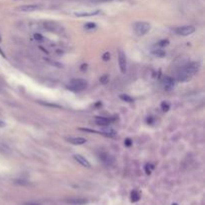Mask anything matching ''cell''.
Listing matches in <instances>:
<instances>
[{
  "mask_svg": "<svg viewBox=\"0 0 205 205\" xmlns=\"http://www.w3.org/2000/svg\"><path fill=\"white\" fill-rule=\"evenodd\" d=\"M199 69V63L196 61H192L188 63L187 65H185L183 68H181V70L178 72L177 79L178 81L185 82L190 80L191 77L194 75Z\"/></svg>",
  "mask_w": 205,
  "mask_h": 205,
  "instance_id": "cell-1",
  "label": "cell"
},
{
  "mask_svg": "<svg viewBox=\"0 0 205 205\" xmlns=\"http://www.w3.org/2000/svg\"><path fill=\"white\" fill-rule=\"evenodd\" d=\"M87 85H88V83H87V81H85L84 79L76 78V79H72L69 82V84L67 85V88L72 91H75V92H78V91H82L86 89Z\"/></svg>",
  "mask_w": 205,
  "mask_h": 205,
  "instance_id": "cell-2",
  "label": "cell"
},
{
  "mask_svg": "<svg viewBox=\"0 0 205 205\" xmlns=\"http://www.w3.org/2000/svg\"><path fill=\"white\" fill-rule=\"evenodd\" d=\"M150 30V24L147 23V22H137L134 25V31L137 34L138 36H143Z\"/></svg>",
  "mask_w": 205,
  "mask_h": 205,
  "instance_id": "cell-3",
  "label": "cell"
},
{
  "mask_svg": "<svg viewBox=\"0 0 205 205\" xmlns=\"http://www.w3.org/2000/svg\"><path fill=\"white\" fill-rule=\"evenodd\" d=\"M118 63L121 73H126L127 71V62H126V56H125L124 52L122 50L118 51Z\"/></svg>",
  "mask_w": 205,
  "mask_h": 205,
  "instance_id": "cell-4",
  "label": "cell"
},
{
  "mask_svg": "<svg viewBox=\"0 0 205 205\" xmlns=\"http://www.w3.org/2000/svg\"><path fill=\"white\" fill-rule=\"evenodd\" d=\"M194 31H195V28L191 25L182 26V27H178L175 29V33L178 34V35H181V36L190 35V34H192Z\"/></svg>",
  "mask_w": 205,
  "mask_h": 205,
  "instance_id": "cell-5",
  "label": "cell"
},
{
  "mask_svg": "<svg viewBox=\"0 0 205 205\" xmlns=\"http://www.w3.org/2000/svg\"><path fill=\"white\" fill-rule=\"evenodd\" d=\"M43 27L50 32H59L60 26L54 21H45L43 22Z\"/></svg>",
  "mask_w": 205,
  "mask_h": 205,
  "instance_id": "cell-6",
  "label": "cell"
},
{
  "mask_svg": "<svg viewBox=\"0 0 205 205\" xmlns=\"http://www.w3.org/2000/svg\"><path fill=\"white\" fill-rule=\"evenodd\" d=\"M40 5L37 4H26V5H21L19 7H17L18 11H21V12H32V11L38 10L40 9Z\"/></svg>",
  "mask_w": 205,
  "mask_h": 205,
  "instance_id": "cell-7",
  "label": "cell"
},
{
  "mask_svg": "<svg viewBox=\"0 0 205 205\" xmlns=\"http://www.w3.org/2000/svg\"><path fill=\"white\" fill-rule=\"evenodd\" d=\"M74 159L76 160L79 164H81L82 166H84V167H87V168H90V163H89V161L87 160V159L85 158V157H83L82 155H80V154H75L74 155Z\"/></svg>",
  "mask_w": 205,
  "mask_h": 205,
  "instance_id": "cell-8",
  "label": "cell"
},
{
  "mask_svg": "<svg viewBox=\"0 0 205 205\" xmlns=\"http://www.w3.org/2000/svg\"><path fill=\"white\" fill-rule=\"evenodd\" d=\"M67 141L74 145H81L87 142V139L84 137H69L67 138Z\"/></svg>",
  "mask_w": 205,
  "mask_h": 205,
  "instance_id": "cell-9",
  "label": "cell"
},
{
  "mask_svg": "<svg viewBox=\"0 0 205 205\" xmlns=\"http://www.w3.org/2000/svg\"><path fill=\"white\" fill-rule=\"evenodd\" d=\"M87 202L86 199L83 198H69L67 199V203L69 204H74V205H83Z\"/></svg>",
  "mask_w": 205,
  "mask_h": 205,
  "instance_id": "cell-10",
  "label": "cell"
},
{
  "mask_svg": "<svg viewBox=\"0 0 205 205\" xmlns=\"http://www.w3.org/2000/svg\"><path fill=\"white\" fill-rule=\"evenodd\" d=\"M163 84H164V86L167 87V88H172L174 84H175V81H174V79L172 77L166 76L163 78Z\"/></svg>",
  "mask_w": 205,
  "mask_h": 205,
  "instance_id": "cell-11",
  "label": "cell"
},
{
  "mask_svg": "<svg viewBox=\"0 0 205 205\" xmlns=\"http://www.w3.org/2000/svg\"><path fill=\"white\" fill-rule=\"evenodd\" d=\"M109 122H110V120L105 118V117H96L95 118V123L98 125V126H107Z\"/></svg>",
  "mask_w": 205,
  "mask_h": 205,
  "instance_id": "cell-12",
  "label": "cell"
},
{
  "mask_svg": "<svg viewBox=\"0 0 205 205\" xmlns=\"http://www.w3.org/2000/svg\"><path fill=\"white\" fill-rule=\"evenodd\" d=\"M99 10H95V11H89V12H77L75 13V15L78 17H86V16H94V15H97L99 13Z\"/></svg>",
  "mask_w": 205,
  "mask_h": 205,
  "instance_id": "cell-13",
  "label": "cell"
},
{
  "mask_svg": "<svg viewBox=\"0 0 205 205\" xmlns=\"http://www.w3.org/2000/svg\"><path fill=\"white\" fill-rule=\"evenodd\" d=\"M140 199V193L138 191H132L131 192V201L132 202H137V201Z\"/></svg>",
  "mask_w": 205,
  "mask_h": 205,
  "instance_id": "cell-14",
  "label": "cell"
},
{
  "mask_svg": "<svg viewBox=\"0 0 205 205\" xmlns=\"http://www.w3.org/2000/svg\"><path fill=\"white\" fill-rule=\"evenodd\" d=\"M168 44H169V40H167V39H163V40H160V41H159V42H157V43H156V46H158V47L162 48V47H166Z\"/></svg>",
  "mask_w": 205,
  "mask_h": 205,
  "instance_id": "cell-15",
  "label": "cell"
},
{
  "mask_svg": "<svg viewBox=\"0 0 205 205\" xmlns=\"http://www.w3.org/2000/svg\"><path fill=\"white\" fill-rule=\"evenodd\" d=\"M44 60L46 62H48L49 64H51V65H54V66H57V67H62V64L58 63L57 61H55V60H52V59H48V58H44Z\"/></svg>",
  "mask_w": 205,
  "mask_h": 205,
  "instance_id": "cell-16",
  "label": "cell"
},
{
  "mask_svg": "<svg viewBox=\"0 0 205 205\" xmlns=\"http://www.w3.org/2000/svg\"><path fill=\"white\" fill-rule=\"evenodd\" d=\"M120 98L122 100H124L125 102H130V103H131V102H133V98L130 97L129 95H127V94H121Z\"/></svg>",
  "mask_w": 205,
  "mask_h": 205,
  "instance_id": "cell-17",
  "label": "cell"
},
{
  "mask_svg": "<svg viewBox=\"0 0 205 205\" xmlns=\"http://www.w3.org/2000/svg\"><path fill=\"white\" fill-rule=\"evenodd\" d=\"M152 54L155 55V56H157V57H165V56H166V53H165L164 51H162V50L153 51V52H152Z\"/></svg>",
  "mask_w": 205,
  "mask_h": 205,
  "instance_id": "cell-18",
  "label": "cell"
},
{
  "mask_svg": "<svg viewBox=\"0 0 205 205\" xmlns=\"http://www.w3.org/2000/svg\"><path fill=\"white\" fill-rule=\"evenodd\" d=\"M161 109H162V111H164V112H166V111H168V110L170 109V105H169V103L168 102H162L161 103Z\"/></svg>",
  "mask_w": 205,
  "mask_h": 205,
  "instance_id": "cell-19",
  "label": "cell"
},
{
  "mask_svg": "<svg viewBox=\"0 0 205 205\" xmlns=\"http://www.w3.org/2000/svg\"><path fill=\"white\" fill-rule=\"evenodd\" d=\"M84 27L87 29V30H93L96 28V24L93 23V22H88V23H86Z\"/></svg>",
  "mask_w": 205,
  "mask_h": 205,
  "instance_id": "cell-20",
  "label": "cell"
},
{
  "mask_svg": "<svg viewBox=\"0 0 205 205\" xmlns=\"http://www.w3.org/2000/svg\"><path fill=\"white\" fill-rule=\"evenodd\" d=\"M109 81V76L108 75H103V76L100 77V82L102 83V84H106Z\"/></svg>",
  "mask_w": 205,
  "mask_h": 205,
  "instance_id": "cell-21",
  "label": "cell"
},
{
  "mask_svg": "<svg viewBox=\"0 0 205 205\" xmlns=\"http://www.w3.org/2000/svg\"><path fill=\"white\" fill-rule=\"evenodd\" d=\"M33 37H34V39L37 40V41H44V37L39 33H35L33 35Z\"/></svg>",
  "mask_w": 205,
  "mask_h": 205,
  "instance_id": "cell-22",
  "label": "cell"
},
{
  "mask_svg": "<svg viewBox=\"0 0 205 205\" xmlns=\"http://www.w3.org/2000/svg\"><path fill=\"white\" fill-rule=\"evenodd\" d=\"M153 169V166L151 165V164H146V166H145V171H146V173L147 174H150L151 173V170Z\"/></svg>",
  "mask_w": 205,
  "mask_h": 205,
  "instance_id": "cell-23",
  "label": "cell"
},
{
  "mask_svg": "<svg viewBox=\"0 0 205 205\" xmlns=\"http://www.w3.org/2000/svg\"><path fill=\"white\" fill-rule=\"evenodd\" d=\"M102 59L104 60V61H108L110 59V53L109 52H105L103 55H102Z\"/></svg>",
  "mask_w": 205,
  "mask_h": 205,
  "instance_id": "cell-24",
  "label": "cell"
},
{
  "mask_svg": "<svg viewBox=\"0 0 205 205\" xmlns=\"http://www.w3.org/2000/svg\"><path fill=\"white\" fill-rule=\"evenodd\" d=\"M131 144H132V141H131L130 138H127L126 140H125V145L126 146H131Z\"/></svg>",
  "mask_w": 205,
  "mask_h": 205,
  "instance_id": "cell-25",
  "label": "cell"
},
{
  "mask_svg": "<svg viewBox=\"0 0 205 205\" xmlns=\"http://www.w3.org/2000/svg\"><path fill=\"white\" fill-rule=\"evenodd\" d=\"M24 205H40V204H38V203H34V202H29V203H26V204H24Z\"/></svg>",
  "mask_w": 205,
  "mask_h": 205,
  "instance_id": "cell-26",
  "label": "cell"
},
{
  "mask_svg": "<svg viewBox=\"0 0 205 205\" xmlns=\"http://www.w3.org/2000/svg\"><path fill=\"white\" fill-rule=\"evenodd\" d=\"M86 67H87V65H86V64H83V65L81 66V70H82V71H84V68H85V69H86Z\"/></svg>",
  "mask_w": 205,
  "mask_h": 205,
  "instance_id": "cell-27",
  "label": "cell"
},
{
  "mask_svg": "<svg viewBox=\"0 0 205 205\" xmlns=\"http://www.w3.org/2000/svg\"><path fill=\"white\" fill-rule=\"evenodd\" d=\"M0 54H1L2 56H4V53L2 52V50H1V49H0Z\"/></svg>",
  "mask_w": 205,
  "mask_h": 205,
  "instance_id": "cell-28",
  "label": "cell"
},
{
  "mask_svg": "<svg viewBox=\"0 0 205 205\" xmlns=\"http://www.w3.org/2000/svg\"><path fill=\"white\" fill-rule=\"evenodd\" d=\"M172 205H178V204H176V203H174V204H172Z\"/></svg>",
  "mask_w": 205,
  "mask_h": 205,
  "instance_id": "cell-29",
  "label": "cell"
},
{
  "mask_svg": "<svg viewBox=\"0 0 205 205\" xmlns=\"http://www.w3.org/2000/svg\"><path fill=\"white\" fill-rule=\"evenodd\" d=\"M0 41H1V38H0Z\"/></svg>",
  "mask_w": 205,
  "mask_h": 205,
  "instance_id": "cell-30",
  "label": "cell"
}]
</instances>
